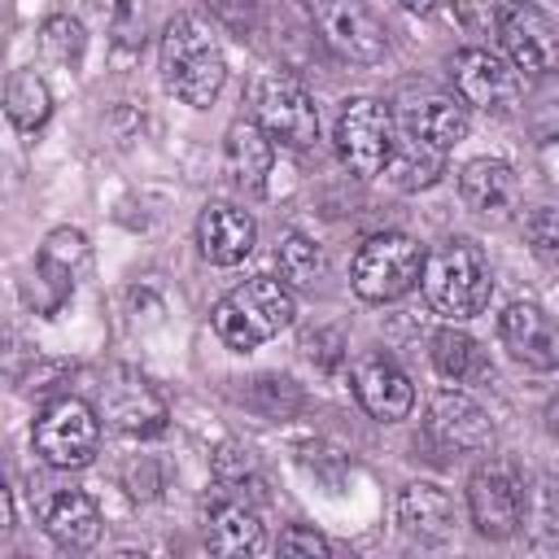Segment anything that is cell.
Listing matches in <instances>:
<instances>
[{
    "mask_svg": "<svg viewBox=\"0 0 559 559\" xmlns=\"http://www.w3.org/2000/svg\"><path fill=\"white\" fill-rule=\"evenodd\" d=\"M162 83L170 96H179L183 105L205 109L223 83H227V57L218 48V39L210 35L205 22L197 17H175L162 35Z\"/></svg>",
    "mask_w": 559,
    "mask_h": 559,
    "instance_id": "1",
    "label": "cell"
},
{
    "mask_svg": "<svg viewBox=\"0 0 559 559\" xmlns=\"http://www.w3.org/2000/svg\"><path fill=\"white\" fill-rule=\"evenodd\" d=\"M419 288H424L428 306H432L441 319L463 323V319H472V314L485 310L493 280H489L485 253H480L472 240H445V245H437L432 253H424Z\"/></svg>",
    "mask_w": 559,
    "mask_h": 559,
    "instance_id": "2",
    "label": "cell"
},
{
    "mask_svg": "<svg viewBox=\"0 0 559 559\" xmlns=\"http://www.w3.org/2000/svg\"><path fill=\"white\" fill-rule=\"evenodd\" d=\"M297 306L284 280L271 275H253L245 284H236L218 306H214V332L227 349H258L262 341L280 336L293 323Z\"/></svg>",
    "mask_w": 559,
    "mask_h": 559,
    "instance_id": "3",
    "label": "cell"
},
{
    "mask_svg": "<svg viewBox=\"0 0 559 559\" xmlns=\"http://www.w3.org/2000/svg\"><path fill=\"white\" fill-rule=\"evenodd\" d=\"M424 253L402 231H380L354 253V293L362 301H397L419 284Z\"/></svg>",
    "mask_w": 559,
    "mask_h": 559,
    "instance_id": "4",
    "label": "cell"
},
{
    "mask_svg": "<svg viewBox=\"0 0 559 559\" xmlns=\"http://www.w3.org/2000/svg\"><path fill=\"white\" fill-rule=\"evenodd\" d=\"M393 148H397V127H393V114L376 96H354V100L341 105V114H336V153L358 179L380 175L389 166Z\"/></svg>",
    "mask_w": 559,
    "mask_h": 559,
    "instance_id": "5",
    "label": "cell"
},
{
    "mask_svg": "<svg viewBox=\"0 0 559 559\" xmlns=\"http://www.w3.org/2000/svg\"><path fill=\"white\" fill-rule=\"evenodd\" d=\"M253 118L262 122V131L275 144H284L293 153H301V148H310L319 140V109H314L310 92L293 74L258 79V87H253Z\"/></svg>",
    "mask_w": 559,
    "mask_h": 559,
    "instance_id": "6",
    "label": "cell"
},
{
    "mask_svg": "<svg viewBox=\"0 0 559 559\" xmlns=\"http://www.w3.org/2000/svg\"><path fill=\"white\" fill-rule=\"evenodd\" d=\"M301 4H306L310 22L319 26L323 44H328L336 57H345V61H354V66H376V61H384L389 35H384V26L371 17V9H367L362 0H301Z\"/></svg>",
    "mask_w": 559,
    "mask_h": 559,
    "instance_id": "7",
    "label": "cell"
},
{
    "mask_svg": "<svg viewBox=\"0 0 559 559\" xmlns=\"http://www.w3.org/2000/svg\"><path fill=\"white\" fill-rule=\"evenodd\" d=\"M100 445V419L83 397H57L35 419V450L52 467H83Z\"/></svg>",
    "mask_w": 559,
    "mask_h": 559,
    "instance_id": "8",
    "label": "cell"
},
{
    "mask_svg": "<svg viewBox=\"0 0 559 559\" xmlns=\"http://www.w3.org/2000/svg\"><path fill=\"white\" fill-rule=\"evenodd\" d=\"M467 511H472L476 533H485L493 542L511 537L524 524V485H520L515 467L502 459L480 463L467 480Z\"/></svg>",
    "mask_w": 559,
    "mask_h": 559,
    "instance_id": "9",
    "label": "cell"
},
{
    "mask_svg": "<svg viewBox=\"0 0 559 559\" xmlns=\"http://www.w3.org/2000/svg\"><path fill=\"white\" fill-rule=\"evenodd\" d=\"M450 79H454V92L463 96V105H476V109H511L515 96H520V70L489 52L485 44H472V48H459L450 57Z\"/></svg>",
    "mask_w": 559,
    "mask_h": 559,
    "instance_id": "10",
    "label": "cell"
},
{
    "mask_svg": "<svg viewBox=\"0 0 559 559\" xmlns=\"http://www.w3.org/2000/svg\"><path fill=\"white\" fill-rule=\"evenodd\" d=\"M507 61L524 79H546L559 66V35L555 22L533 4V0H511L502 9V31H498Z\"/></svg>",
    "mask_w": 559,
    "mask_h": 559,
    "instance_id": "11",
    "label": "cell"
},
{
    "mask_svg": "<svg viewBox=\"0 0 559 559\" xmlns=\"http://www.w3.org/2000/svg\"><path fill=\"white\" fill-rule=\"evenodd\" d=\"M100 411L127 437H153V432L166 428V402H162V393L140 371H127V367H118L109 376V384H100Z\"/></svg>",
    "mask_w": 559,
    "mask_h": 559,
    "instance_id": "12",
    "label": "cell"
},
{
    "mask_svg": "<svg viewBox=\"0 0 559 559\" xmlns=\"http://www.w3.org/2000/svg\"><path fill=\"white\" fill-rule=\"evenodd\" d=\"M428 437L445 454H480L493 441V424H489V415L467 393L441 389L428 402Z\"/></svg>",
    "mask_w": 559,
    "mask_h": 559,
    "instance_id": "13",
    "label": "cell"
},
{
    "mask_svg": "<svg viewBox=\"0 0 559 559\" xmlns=\"http://www.w3.org/2000/svg\"><path fill=\"white\" fill-rule=\"evenodd\" d=\"M397 118L406 127V135L424 140V144H437V148H454L463 135H467V105L459 92H437V87H419V92H406L397 100Z\"/></svg>",
    "mask_w": 559,
    "mask_h": 559,
    "instance_id": "14",
    "label": "cell"
},
{
    "mask_svg": "<svg viewBox=\"0 0 559 559\" xmlns=\"http://www.w3.org/2000/svg\"><path fill=\"white\" fill-rule=\"evenodd\" d=\"M354 397L380 424H397L415 406V389H411L406 371L384 354H362L354 362Z\"/></svg>",
    "mask_w": 559,
    "mask_h": 559,
    "instance_id": "15",
    "label": "cell"
},
{
    "mask_svg": "<svg viewBox=\"0 0 559 559\" xmlns=\"http://www.w3.org/2000/svg\"><path fill=\"white\" fill-rule=\"evenodd\" d=\"M498 336L511 349L515 362L537 367V371H555L559 367V328L550 323V314L533 301H511L498 314Z\"/></svg>",
    "mask_w": 559,
    "mask_h": 559,
    "instance_id": "16",
    "label": "cell"
},
{
    "mask_svg": "<svg viewBox=\"0 0 559 559\" xmlns=\"http://www.w3.org/2000/svg\"><path fill=\"white\" fill-rule=\"evenodd\" d=\"M197 245L214 266H236L258 245V223L236 205H205L197 218Z\"/></svg>",
    "mask_w": 559,
    "mask_h": 559,
    "instance_id": "17",
    "label": "cell"
},
{
    "mask_svg": "<svg viewBox=\"0 0 559 559\" xmlns=\"http://www.w3.org/2000/svg\"><path fill=\"white\" fill-rule=\"evenodd\" d=\"M39 524L61 550H87L100 537V507L83 489H57L39 498Z\"/></svg>",
    "mask_w": 559,
    "mask_h": 559,
    "instance_id": "18",
    "label": "cell"
},
{
    "mask_svg": "<svg viewBox=\"0 0 559 559\" xmlns=\"http://www.w3.org/2000/svg\"><path fill=\"white\" fill-rule=\"evenodd\" d=\"M271 162H275V140L262 131L258 118H240V122L227 127L223 166H227V175L240 192H262L266 175H271Z\"/></svg>",
    "mask_w": 559,
    "mask_h": 559,
    "instance_id": "19",
    "label": "cell"
},
{
    "mask_svg": "<svg viewBox=\"0 0 559 559\" xmlns=\"http://www.w3.org/2000/svg\"><path fill=\"white\" fill-rule=\"evenodd\" d=\"M397 524L415 542H445L454 528V502L432 480H411L397 493Z\"/></svg>",
    "mask_w": 559,
    "mask_h": 559,
    "instance_id": "20",
    "label": "cell"
},
{
    "mask_svg": "<svg viewBox=\"0 0 559 559\" xmlns=\"http://www.w3.org/2000/svg\"><path fill=\"white\" fill-rule=\"evenodd\" d=\"M459 197H463V205L472 210V214H507L511 205H515V197H520V183H515V170L507 166V162H498V157H476V162H467L463 170H459Z\"/></svg>",
    "mask_w": 559,
    "mask_h": 559,
    "instance_id": "21",
    "label": "cell"
},
{
    "mask_svg": "<svg viewBox=\"0 0 559 559\" xmlns=\"http://www.w3.org/2000/svg\"><path fill=\"white\" fill-rule=\"evenodd\" d=\"M205 546L214 555H253L262 550L258 511L245 498H218L205 511Z\"/></svg>",
    "mask_w": 559,
    "mask_h": 559,
    "instance_id": "22",
    "label": "cell"
},
{
    "mask_svg": "<svg viewBox=\"0 0 559 559\" xmlns=\"http://www.w3.org/2000/svg\"><path fill=\"white\" fill-rule=\"evenodd\" d=\"M384 170H389L393 188H402V192L432 188V183L441 179V170H445V148L406 135V140H397V148H393V157H389Z\"/></svg>",
    "mask_w": 559,
    "mask_h": 559,
    "instance_id": "23",
    "label": "cell"
},
{
    "mask_svg": "<svg viewBox=\"0 0 559 559\" xmlns=\"http://www.w3.org/2000/svg\"><path fill=\"white\" fill-rule=\"evenodd\" d=\"M4 114L17 131H39L52 114V92L48 83L26 66V70H13L9 83H4Z\"/></svg>",
    "mask_w": 559,
    "mask_h": 559,
    "instance_id": "24",
    "label": "cell"
},
{
    "mask_svg": "<svg viewBox=\"0 0 559 559\" xmlns=\"http://www.w3.org/2000/svg\"><path fill=\"white\" fill-rule=\"evenodd\" d=\"M432 367H437L445 380H454V384H467V380L489 376V362H485L480 345H476L467 332H459V328H441V332L432 336Z\"/></svg>",
    "mask_w": 559,
    "mask_h": 559,
    "instance_id": "25",
    "label": "cell"
},
{
    "mask_svg": "<svg viewBox=\"0 0 559 559\" xmlns=\"http://www.w3.org/2000/svg\"><path fill=\"white\" fill-rule=\"evenodd\" d=\"M275 266H280V280L288 288H310L314 280H323L328 271V258H323V245L301 236V231H288L275 249Z\"/></svg>",
    "mask_w": 559,
    "mask_h": 559,
    "instance_id": "26",
    "label": "cell"
},
{
    "mask_svg": "<svg viewBox=\"0 0 559 559\" xmlns=\"http://www.w3.org/2000/svg\"><path fill=\"white\" fill-rule=\"evenodd\" d=\"M83 48H87V31H83L79 17L57 13V17H48V22L39 26V52H44L48 61L74 70V66L83 61Z\"/></svg>",
    "mask_w": 559,
    "mask_h": 559,
    "instance_id": "27",
    "label": "cell"
},
{
    "mask_svg": "<svg viewBox=\"0 0 559 559\" xmlns=\"http://www.w3.org/2000/svg\"><path fill=\"white\" fill-rule=\"evenodd\" d=\"M454 4V17L459 26L472 35V39H493L502 31V0H450Z\"/></svg>",
    "mask_w": 559,
    "mask_h": 559,
    "instance_id": "28",
    "label": "cell"
},
{
    "mask_svg": "<svg viewBox=\"0 0 559 559\" xmlns=\"http://www.w3.org/2000/svg\"><path fill=\"white\" fill-rule=\"evenodd\" d=\"M524 240L542 262H559V210L537 205L524 218Z\"/></svg>",
    "mask_w": 559,
    "mask_h": 559,
    "instance_id": "29",
    "label": "cell"
},
{
    "mask_svg": "<svg viewBox=\"0 0 559 559\" xmlns=\"http://www.w3.org/2000/svg\"><path fill=\"white\" fill-rule=\"evenodd\" d=\"M214 476H218V485H245V476H253V454L245 450V445H236V441H227V445H218V454H214Z\"/></svg>",
    "mask_w": 559,
    "mask_h": 559,
    "instance_id": "30",
    "label": "cell"
},
{
    "mask_svg": "<svg viewBox=\"0 0 559 559\" xmlns=\"http://www.w3.org/2000/svg\"><path fill=\"white\" fill-rule=\"evenodd\" d=\"M280 550L284 555H332V542L314 528H301V524H288L280 533Z\"/></svg>",
    "mask_w": 559,
    "mask_h": 559,
    "instance_id": "31",
    "label": "cell"
},
{
    "mask_svg": "<svg viewBox=\"0 0 559 559\" xmlns=\"http://www.w3.org/2000/svg\"><path fill=\"white\" fill-rule=\"evenodd\" d=\"M210 9H214L227 26H236V31H245V26L253 22V0H210Z\"/></svg>",
    "mask_w": 559,
    "mask_h": 559,
    "instance_id": "32",
    "label": "cell"
},
{
    "mask_svg": "<svg viewBox=\"0 0 559 559\" xmlns=\"http://www.w3.org/2000/svg\"><path fill=\"white\" fill-rule=\"evenodd\" d=\"M87 9H96L105 17H118V13H127V0H87Z\"/></svg>",
    "mask_w": 559,
    "mask_h": 559,
    "instance_id": "33",
    "label": "cell"
},
{
    "mask_svg": "<svg viewBox=\"0 0 559 559\" xmlns=\"http://www.w3.org/2000/svg\"><path fill=\"white\" fill-rule=\"evenodd\" d=\"M397 4H402V9H411V13H432V4H437V0H397Z\"/></svg>",
    "mask_w": 559,
    "mask_h": 559,
    "instance_id": "34",
    "label": "cell"
},
{
    "mask_svg": "<svg viewBox=\"0 0 559 559\" xmlns=\"http://www.w3.org/2000/svg\"><path fill=\"white\" fill-rule=\"evenodd\" d=\"M546 419H550V432H559V397L550 402V411H546Z\"/></svg>",
    "mask_w": 559,
    "mask_h": 559,
    "instance_id": "35",
    "label": "cell"
}]
</instances>
